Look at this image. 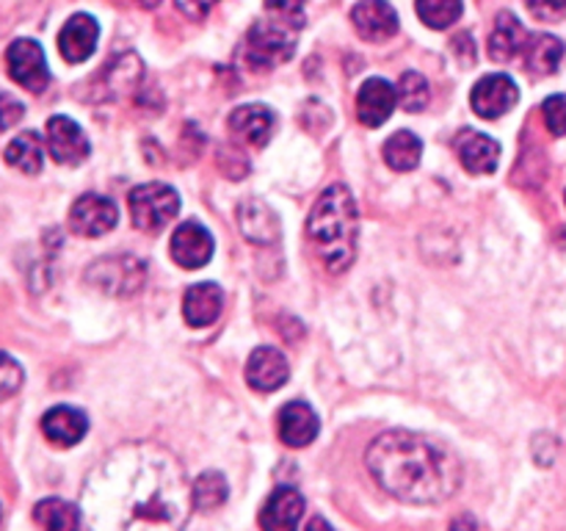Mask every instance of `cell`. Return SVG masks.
Here are the masks:
<instances>
[{
    "label": "cell",
    "instance_id": "6da1fadb",
    "mask_svg": "<svg viewBox=\"0 0 566 531\" xmlns=\"http://www.w3.org/2000/svg\"><path fill=\"white\" fill-rule=\"evenodd\" d=\"M191 507L182 465L155 442H127L111 451L81 492L88 531H182Z\"/></svg>",
    "mask_w": 566,
    "mask_h": 531
},
{
    "label": "cell",
    "instance_id": "7a4b0ae2",
    "mask_svg": "<svg viewBox=\"0 0 566 531\" xmlns=\"http://www.w3.org/2000/svg\"><path fill=\"white\" fill-rule=\"evenodd\" d=\"M376 485L407 503H442L462 487L464 468L451 446L407 429L376 437L365 454Z\"/></svg>",
    "mask_w": 566,
    "mask_h": 531
},
{
    "label": "cell",
    "instance_id": "3957f363",
    "mask_svg": "<svg viewBox=\"0 0 566 531\" xmlns=\"http://www.w3.org/2000/svg\"><path fill=\"white\" fill-rule=\"evenodd\" d=\"M307 232L326 269L343 274L357 258L359 210L354 194L340 183L326 188L310 214Z\"/></svg>",
    "mask_w": 566,
    "mask_h": 531
},
{
    "label": "cell",
    "instance_id": "277c9868",
    "mask_svg": "<svg viewBox=\"0 0 566 531\" xmlns=\"http://www.w3.org/2000/svg\"><path fill=\"white\" fill-rule=\"evenodd\" d=\"M130 219L138 230L160 232L180 214V194L166 183H144L127 197Z\"/></svg>",
    "mask_w": 566,
    "mask_h": 531
},
{
    "label": "cell",
    "instance_id": "5b68a950",
    "mask_svg": "<svg viewBox=\"0 0 566 531\" xmlns=\"http://www.w3.org/2000/svg\"><path fill=\"white\" fill-rule=\"evenodd\" d=\"M296 28L287 20L258 22L247 37V61L254 70H274L296 50Z\"/></svg>",
    "mask_w": 566,
    "mask_h": 531
},
{
    "label": "cell",
    "instance_id": "8992f818",
    "mask_svg": "<svg viewBox=\"0 0 566 531\" xmlns=\"http://www.w3.org/2000/svg\"><path fill=\"white\" fill-rule=\"evenodd\" d=\"M144 280H147V269L133 254L99 258L86 271L88 285H94L103 293H111V296H130V293L142 291Z\"/></svg>",
    "mask_w": 566,
    "mask_h": 531
},
{
    "label": "cell",
    "instance_id": "52a82bcc",
    "mask_svg": "<svg viewBox=\"0 0 566 531\" xmlns=\"http://www.w3.org/2000/svg\"><path fill=\"white\" fill-rule=\"evenodd\" d=\"M6 66H9V75L20 86H25L28 92L42 94L48 88V59H44V50L33 39H17V42H11L9 50H6Z\"/></svg>",
    "mask_w": 566,
    "mask_h": 531
},
{
    "label": "cell",
    "instance_id": "ba28073f",
    "mask_svg": "<svg viewBox=\"0 0 566 531\" xmlns=\"http://www.w3.org/2000/svg\"><path fill=\"white\" fill-rule=\"evenodd\" d=\"M119 219V210L103 194H83L75 199L70 210V230L77 232L83 238H97L105 236L116 227Z\"/></svg>",
    "mask_w": 566,
    "mask_h": 531
},
{
    "label": "cell",
    "instance_id": "9c48e42d",
    "mask_svg": "<svg viewBox=\"0 0 566 531\" xmlns=\"http://www.w3.org/2000/svg\"><path fill=\"white\" fill-rule=\"evenodd\" d=\"M517 83L509 75H501V72L481 77L473 86V94H470V105H473L481 119H501L503 114H509L517 105Z\"/></svg>",
    "mask_w": 566,
    "mask_h": 531
},
{
    "label": "cell",
    "instance_id": "30bf717a",
    "mask_svg": "<svg viewBox=\"0 0 566 531\" xmlns=\"http://www.w3.org/2000/svg\"><path fill=\"white\" fill-rule=\"evenodd\" d=\"M44 138H48V153L53 155L55 164L77 166L92 153V144L83 136L81 125L70 116H50Z\"/></svg>",
    "mask_w": 566,
    "mask_h": 531
},
{
    "label": "cell",
    "instance_id": "8fae6325",
    "mask_svg": "<svg viewBox=\"0 0 566 531\" xmlns=\"http://www.w3.org/2000/svg\"><path fill=\"white\" fill-rule=\"evenodd\" d=\"M171 258L182 269H202L213 258V236L199 221H182L171 236Z\"/></svg>",
    "mask_w": 566,
    "mask_h": 531
},
{
    "label": "cell",
    "instance_id": "7c38bea8",
    "mask_svg": "<svg viewBox=\"0 0 566 531\" xmlns=\"http://www.w3.org/2000/svg\"><path fill=\"white\" fill-rule=\"evenodd\" d=\"M453 147H457L459 160H462V166L470 175H492L497 169L501 144L492 136H486V133L468 127V131H462L453 138Z\"/></svg>",
    "mask_w": 566,
    "mask_h": 531
},
{
    "label": "cell",
    "instance_id": "4fadbf2b",
    "mask_svg": "<svg viewBox=\"0 0 566 531\" xmlns=\"http://www.w3.org/2000/svg\"><path fill=\"white\" fill-rule=\"evenodd\" d=\"M287 376H291V368H287V360L280 348L258 346L249 354L247 382L249 387H254L258 393L280 391L287 382Z\"/></svg>",
    "mask_w": 566,
    "mask_h": 531
},
{
    "label": "cell",
    "instance_id": "5bb4252c",
    "mask_svg": "<svg viewBox=\"0 0 566 531\" xmlns=\"http://www.w3.org/2000/svg\"><path fill=\"white\" fill-rule=\"evenodd\" d=\"M352 20L365 42H385L398 33V14L387 0H359L352 11Z\"/></svg>",
    "mask_w": 566,
    "mask_h": 531
},
{
    "label": "cell",
    "instance_id": "9a60e30c",
    "mask_svg": "<svg viewBox=\"0 0 566 531\" xmlns=\"http://www.w3.org/2000/svg\"><path fill=\"white\" fill-rule=\"evenodd\" d=\"M304 514L302 492L293 487H276L269 501L260 509V529L263 531H296Z\"/></svg>",
    "mask_w": 566,
    "mask_h": 531
},
{
    "label": "cell",
    "instance_id": "2e32d148",
    "mask_svg": "<svg viewBox=\"0 0 566 531\" xmlns=\"http://www.w3.org/2000/svg\"><path fill=\"white\" fill-rule=\"evenodd\" d=\"M398 105V88L387 83L385 77H370L357 92V116L363 125L379 127L392 116Z\"/></svg>",
    "mask_w": 566,
    "mask_h": 531
},
{
    "label": "cell",
    "instance_id": "e0dca14e",
    "mask_svg": "<svg viewBox=\"0 0 566 531\" xmlns=\"http://www.w3.org/2000/svg\"><path fill=\"white\" fill-rule=\"evenodd\" d=\"M276 429H280V437L285 446L291 448H304L318 437V415L310 404L304 402H291L280 409L276 415Z\"/></svg>",
    "mask_w": 566,
    "mask_h": 531
},
{
    "label": "cell",
    "instance_id": "ac0fdd59",
    "mask_svg": "<svg viewBox=\"0 0 566 531\" xmlns=\"http://www.w3.org/2000/svg\"><path fill=\"white\" fill-rule=\"evenodd\" d=\"M99 39V25L94 22V17L88 14H75L66 20V25L59 33V53L64 55L70 64H81L88 55L94 53Z\"/></svg>",
    "mask_w": 566,
    "mask_h": 531
},
{
    "label": "cell",
    "instance_id": "d6986e66",
    "mask_svg": "<svg viewBox=\"0 0 566 531\" xmlns=\"http://www.w3.org/2000/svg\"><path fill=\"white\" fill-rule=\"evenodd\" d=\"M42 431L53 446L70 448V446H77V442L86 437L88 418L81 413V409L59 404V407L48 409V413L42 415Z\"/></svg>",
    "mask_w": 566,
    "mask_h": 531
},
{
    "label": "cell",
    "instance_id": "ffe728a7",
    "mask_svg": "<svg viewBox=\"0 0 566 531\" xmlns=\"http://www.w3.org/2000/svg\"><path fill=\"white\" fill-rule=\"evenodd\" d=\"M221 308H224V293L216 282H197V285L188 288L186 299H182V315L197 330L216 324Z\"/></svg>",
    "mask_w": 566,
    "mask_h": 531
},
{
    "label": "cell",
    "instance_id": "44dd1931",
    "mask_svg": "<svg viewBox=\"0 0 566 531\" xmlns=\"http://www.w3.org/2000/svg\"><path fill=\"white\" fill-rule=\"evenodd\" d=\"M230 131L238 133L252 147H265L274 133V111L269 105L249 103L230 114Z\"/></svg>",
    "mask_w": 566,
    "mask_h": 531
},
{
    "label": "cell",
    "instance_id": "7402d4cb",
    "mask_svg": "<svg viewBox=\"0 0 566 531\" xmlns=\"http://www.w3.org/2000/svg\"><path fill=\"white\" fill-rule=\"evenodd\" d=\"M238 221H241V232L258 247H269V243L280 241V219L269 205L258 202H243L238 208Z\"/></svg>",
    "mask_w": 566,
    "mask_h": 531
},
{
    "label": "cell",
    "instance_id": "603a6c76",
    "mask_svg": "<svg viewBox=\"0 0 566 531\" xmlns=\"http://www.w3.org/2000/svg\"><path fill=\"white\" fill-rule=\"evenodd\" d=\"M525 44H528V33H525L523 22L514 14H509V11H501L490 37L492 59L501 61V64L503 61H512L520 50H525Z\"/></svg>",
    "mask_w": 566,
    "mask_h": 531
},
{
    "label": "cell",
    "instance_id": "cb8c5ba5",
    "mask_svg": "<svg viewBox=\"0 0 566 531\" xmlns=\"http://www.w3.org/2000/svg\"><path fill=\"white\" fill-rule=\"evenodd\" d=\"M564 59V42L562 39L551 37V33H536L528 37L525 44V66L534 75H553Z\"/></svg>",
    "mask_w": 566,
    "mask_h": 531
},
{
    "label": "cell",
    "instance_id": "d4e9b609",
    "mask_svg": "<svg viewBox=\"0 0 566 531\" xmlns=\"http://www.w3.org/2000/svg\"><path fill=\"white\" fill-rule=\"evenodd\" d=\"M6 160L25 175H39L44 166V142L36 131H25L11 138L6 147Z\"/></svg>",
    "mask_w": 566,
    "mask_h": 531
},
{
    "label": "cell",
    "instance_id": "484cf974",
    "mask_svg": "<svg viewBox=\"0 0 566 531\" xmlns=\"http://www.w3.org/2000/svg\"><path fill=\"white\" fill-rule=\"evenodd\" d=\"M33 520L42 525V531H81L83 512L61 498H44L33 507Z\"/></svg>",
    "mask_w": 566,
    "mask_h": 531
},
{
    "label": "cell",
    "instance_id": "4316f807",
    "mask_svg": "<svg viewBox=\"0 0 566 531\" xmlns=\"http://www.w3.org/2000/svg\"><path fill=\"white\" fill-rule=\"evenodd\" d=\"M381 155H385L390 169L412 171L420 164V155H423V142L412 131H398L387 138Z\"/></svg>",
    "mask_w": 566,
    "mask_h": 531
},
{
    "label": "cell",
    "instance_id": "83f0119b",
    "mask_svg": "<svg viewBox=\"0 0 566 531\" xmlns=\"http://www.w3.org/2000/svg\"><path fill=\"white\" fill-rule=\"evenodd\" d=\"M193 507L202 509V512H213L221 503L227 501V479L219 470H208V473L199 476L191 487Z\"/></svg>",
    "mask_w": 566,
    "mask_h": 531
},
{
    "label": "cell",
    "instance_id": "f1b7e54d",
    "mask_svg": "<svg viewBox=\"0 0 566 531\" xmlns=\"http://www.w3.org/2000/svg\"><path fill=\"white\" fill-rule=\"evenodd\" d=\"M429 81L420 72H403L401 83H398V103H401V108L409 111V114H418V111L429 105Z\"/></svg>",
    "mask_w": 566,
    "mask_h": 531
},
{
    "label": "cell",
    "instance_id": "f546056e",
    "mask_svg": "<svg viewBox=\"0 0 566 531\" xmlns=\"http://www.w3.org/2000/svg\"><path fill=\"white\" fill-rule=\"evenodd\" d=\"M462 0H418V17L437 31L453 25L462 17Z\"/></svg>",
    "mask_w": 566,
    "mask_h": 531
},
{
    "label": "cell",
    "instance_id": "4dcf8cb0",
    "mask_svg": "<svg viewBox=\"0 0 566 531\" xmlns=\"http://www.w3.org/2000/svg\"><path fill=\"white\" fill-rule=\"evenodd\" d=\"M542 116H545V125L553 136H566V97L564 94H553L542 105Z\"/></svg>",
    "mask_w": 566,
    "mask_h": 531
},
{
    "label": "cell",
    "instance_id": "1f68e13d",
    "mask_svg": "<svg viewBox=\"0 0 566 531\" xmlns=\"http://www.w3.org/2000/svg\"><path fill=\"white\" fill-rule=\"evenodd\" d=\"M304 3H307V0H265V6H269V11L274 17H280V20H287V22H293V25H298L302 28V22H304Z\"/></svg>",
    "mask_w": 566,
    "mask_h": 531
},
{
    "label": "cell",
    "instance_id": "d6a6232c",
    "mask_svg": "<svg viewBox=\"0 0 566 531\" xmlns=\"http://www.w3.org/2000/svg\"><path fill=\"white\" fill-rule=\"evenodd\" d=\"M20 385H22V368L14 363V357H11V354H6L3 376H0V393H3V398H9Z\"/></svg>",
    "mask_w": 566,
    "mask_h": 531
},
{
    "label": "cell",
    "instance_id": "836d02e7",
    "mask_svg": "<svg viewBox=\"0 0 566 531\" xmlns=\"http://www.w3.org/2000/svg\"><path fill=\"white\" fill-rule=\"evenodd\" d=\"M528 9L536 20H558L566 14V0H528Z\"/></svg>",
    "mask_w": 566,
    "mask_h": 531
},
{
    "label": "cell",
    "instance_id": "e575fe53",
    "mask_svg": "<svg viewBox=\"0 0 566 531\" xmlns=\"http://www.w3.org/2000/svg\"><path fill=\"white\" fill-rule=\"evenodd\" d=\"M213 3L216 0H177V6H180L188 17H205Z\"/></svg>",
    "mask_w": 566,
    "mask_h": 531
},
{
    "label": "cell",
    "instance_id": "d590c367",
    "mask_svg": "<svg viewBox=\"0 0 566 531\" xmlns=\"http://www.w3.org/2000/svg\"><path fill=\"white\" fill-rule=\"evenodd\" d=\"M475 529H479V525H475L473 514H459L451 525V531H475Z\"/></svg>",
    "mask_w": 566,
    "mask_h": 531
},
{
    "label": "cell",
    "instance_id": "8d00e7d4",
    "mask_svg": "<svg viewBox=\"0 0 566 531\" xmlns=\"http://www.w3.org/2000/svg\"><path fill=\"white\" fill-rule=\"evenodd\" d=\"M307 531H335V529H332V525L326 523L324 518H313V520H310V523H307Z\"/></svg>",
    "mask_w": 566,
    "mask_h": 531
},
{
    "label": "cell",
    "instance_id": "74e56055",
    "mask_svg": "<svg viewBox=\"0 0 566 531\" xmlns=\"http://www.w3.org/2000/svg\"><path fill=\"white\" fill-rule=\"evenodd\" d=\"M142 3H144V6H158L160 0H142Z\"/></svg>",
    "mask_w": 566,
    "mask_h": 531
}]
</instances>
